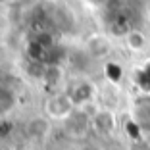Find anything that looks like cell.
Here are the masks:
<instances>
[{
  "label": "cell",
  "mask_w": 150,
  "mask_h": 150,
  "mask_svg": "<svg viewBox=\"0 0 150 150\" xmlns=\"http://www.w3.org/2000/svg\"><path fill=\"white\" fill-rule=\"evenodd\" d=\"M42 110L50 121H66L77 110V106L73 104L67 91H58V93H52L50 96H46Z\"/></svg>",
  "instance_id": "cell-1"
},
{
  "label": "cell",
  "mask_w": 150,
  "mask_h": 150,
  "mask_svg": "<svg viewBox=\"0 0 150 150\" xmlns=\"http://www.w3.org/2000/svg\"><path fill=\"white\" fill-rule=\"evenodd\" d=\"M117 127V119L112 110H96L91 114V129L98 135H112Z\"/></svg>",
  "instance_id": "cell-2"
},
{
  "label": "cell",
  "mask_w": 150,
  "mask_h": 150,
  "mask_svg": "<svg viewBox=\"0 0 150 150\" xmlns=\"http://www.w3.org/2000/svg\"><path fill=\"white\" fill-rule=\"evenodd\" d=\"M85 52L94 60H102V58L110 56L112 52V42L106 35L102 33H94L85 40Z\"/></svg>",
  "instance_id": "cell-3"
},
{
  "label": "cell",
  "mask_w": 150,
  "mask_h": 150,
  "mask_svg": "<svg viewBox=\"0 0 150 150\" xmlns=\"http://www.w3.org/2000/svg\"><path fill=\"white\" fill-rule=\"evenodd\" d=\"M67 93H69V96H71L75 106L83 108V106H87V104L93 102L94 94H96V88H94L93 83H88V81H79V83H75Z\"/></svg>",
  "instance_id": "cell-4"
},
{
  "label": "cell",
  "mask_w": 150,
  "mask_h": 150,
  "mask_svg": "<svg viewBox=\"0 0 150 150\" xmlns=\"http://www.w3.org/2000/svg\"><path fill=\"white\" fill-rule=\"evenodd\" d=\"M52 131V121H50L46 115H37V117H31L25 123V133L29 139H46Z\"/></svg>",
  "instance_id": "cell-5"
},
{
  "label": "cell",
  "mask_w": 150,
  "mask_h": 150,
  "mask_svg": "<svg viewBox=\"0 0 150 150\" xmlns=\"http://www.w3.org/2000/svg\"><path fill=\"white\" fill-rule=\"evenodd\" d=\"M64 123H66L67 133H69L71 137H83L85 133L91 129V115L85 114V112L75 110Z\"/></svg>",
  "instance_id": "cell-6"
},
{
  "label": "cell",
  "mask_w": 150,
  "mask_h": 150,
  "mask_svg": "<svg viewBox=\"0 0 150 150\" xmlns=\"http://www.w3.org/2000/svg\"><path fill=\"white\" fill-rule=\"evenodd\" d=\"M46 87L50 88H56L58 85L64 81V67L60 64H46L44 66V71H42V77H40Z\"/></svg>",
  "instance_id": "cell-7"
},
{
  "label": "cell",
  "mask_w": 150,
  "mask_h": 150,
  "mask_svg": "<svg viewBox=\"0 0 150 150\" xmlns=\"http://www.w3.org/2000/svg\"><path fill=\"white\" fill-rule=\"evenodd\" d=\"M146 35L139 29H133L125 35V44H127V48L133 50V52H141V50L146 48Z\"/></svg>",
  "instance_id": "cell-8"
},
{
  "label": "cell",
  "mask_w": 150,
  "mask_h": 150,
  "mask_svg": "<svg viewBox=\"0 0 150 150\" xmlns=\"http://www.w3.org/2000/svg\"><path fill=\"white\" fill-rule=\"evenodd\" d=\"M16 102H18V98H16L13 91H10L6 87H0V117H6L16 108Z\"/></svg>",
  "instance_id": "cell-9"
},
{
  "label": "cell",
  "mask_w": 150,
  "mask_h": 150,
  "mask_svg": "<svg viewBox=\"0 0 150 150\" xmlns=\"http://www.w3.org/2000/svg\"><path fill=\"white\" fill-rule=\"evenodd\" d=\"M85 4H88V6H93V8H102V6H106L110 0H83Z\"/></svg>",
  "instance_id": "cell-10"
},
{
  "label": "cell",
  "mask_w": 150,
  "mask_h": 150,
  "mask_svg": "<svg viewBox=\"0 0 150 150\" xmlns=\"http://www.w3.org/2000/svg\"><path fill=\"white\" fill-rule=\"evenodd\" d=\"M79 150H102V148H98V146H93V144H85V146H81Z\"/></svg>",
  "instance_id": "cell-11"
},
{
  "label": "cell",
  "mask_w": 150,
  "mask_h": 150,
  "mask_svg": "<svg viewBox=\"0 0 150 150\" xmlns=\"http://www.w3.org/2000/svg\"><path fill=\"white\" fill-rule=\"evenodd\" d=\"M16 0H0V4H13Z\"/></svg>",
  "instance_id": "cell-12"
}]
</instances>
